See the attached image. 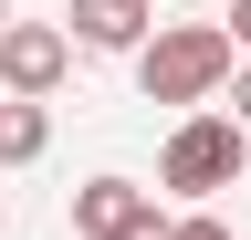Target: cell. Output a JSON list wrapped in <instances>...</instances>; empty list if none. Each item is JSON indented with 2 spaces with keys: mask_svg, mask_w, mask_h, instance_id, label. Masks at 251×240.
<instances>
[{
  "mask_svg": "<svg viewBox=\"0 0 251 240\" xmlns=\"http://www.w3.org/2000/svg\"><path fill=\"white\" fill-rule=\"evenodd\" d=\"M42 146H52V115L11 94V105H0V167H31V157H42Z\"/></svg>",
  "mask_w": 251,
  "mask_h": 240,
  "instance_id": "6",
  "label": "cell"
},
{
  "mask_svg": "<svg viewBox=\"0 0 251 240\" xmlns=\"http://www.w3.org/2000/svg\"><path fill=\"white\" fill-rule=\"evenodd\" d=\"M147 11H157V0H147Z\"/></svg>",
  "mask_w": 251,
  "mask_h": 240,
  "instance_id": "12",
  "label": "cell"
},
{
  "mask_svg": "<svg viewBox=\"0 0 251 240\" xmlns=\"http://www.w3.org/2000/svg\"><path fill=\"white\" fill-rule=\"evenodd\" d=\"M241 157H251V136L230 126V115H178V136L157 146V188L168 198H209V188H241Z\"/></svg>",
  "mask_w": 251,
  "mask_h": 240,
  "instance_id": "2",
  "label": "cell"
},
{
  "mask_svg": "<svg viewBox=\"0 0 251 240\" xmlns=\"http://www.w3.org/2000/svg\"><path fill=\"white\" fill-rule=\"evenodd\" d=\"M220 42H230L241 63H251V0H230V21H220Z\"/></svg>",
  "mask_w": 251,
  "mask_h": 240,
  "instance_id": "7",
  "label": "cell"
},
{
  "mask_svg": "<svg viewBox=\"0 0 251 240\" xmlns=\"http://www.w3.org/2000/svg\"><path fill=\"white\" fill-rule=\"evenodd\" d=\"M168 240H230V230H220L209 209H188V219H168Z\"/></svg>",
  "mask_w": 251,
  "mask_h": 240,
  "instance_id": "8",
  "label": "cell"
},
{
  "mask_svg": "<svg viewBox=\"0 0 251 240\" xmlns=\"http://www.w3.org/2000/svg\"><path fill=\"white\" fill-rule=\"evenodd\" d=\"M63 21H74L63 42H84V52H136V42L157 32V11H147V0H74Z\"/></svg>",
  "mask_w": 251,
  "mask_h": 240,
  "instance_id": "5",
  "label": "cell"
},
{
  "mask_svg": "<svg viewBox=\"0 0 251 240\" xmlns=\"http://www.w3.org/2000/svg\"><path fill=\"white\" fill-rule=\"evenodd\" d=\"M63 73H74V42H63V21H11V32H0V84H11L21 105H42Z\"/></svg>",
  "mask_w": 251,
  "mask_h": 240,
  "instance_id": "4",
  "label": "cell"
},
{
  "mask_svg": "<svg viewBox=\"0 0 251 240\" xmlns=\"http://www.w3.org/2000/svg\"><path fill=\"white\" fill-rule=\"evenodd\" d=\"M0 32H11V0H0Z\"/></svg>",
  "mask_w": 251,
  "mask_h": 240,
  "instance_id": "10",
  "label": "cell"
},
{
  "mask_svg": "<svg viewBox=\"0 0 251 240\" xmlns=\"http://www.w3.org/2000/svg\"><path fill=\"white\" fill-rule=\"evenodd\" d=\"M74 230L84 240H168L157 188H136V177H84L74 188Z\"/></svg>",
  "mask_w": 251,
  "mask_h": 240,
  "instance_id": "3",
  "label": "cell"
},
{
  "mask_svg": "<svg viewBox=\"0 0 251 240\" xmlns=\"http://www.w3.org/2000/svg\"><path fill=\"white\" fill-rule=\"evenodd\" d=\"M0 230H11V219H0Z\"/></svg>",
  "mask_w": 251,
  "mask_h": 240,
  "instance_id": "11",
  "label": "cell"
},
{
  "mask_svg": "<svg viewBox=\"0 0 251 240\" xmlns=\"http://www.w3.org/2000/svg\"><path fill=\"white\" fill-rule=\"evenodd\" d=\"M220 94H230V105H241V115H230V126L251 136V63H230V84H220Z\"/></svg>",
  "mask_w": 251,
  "mask_h": 240,
  "instance_id": "9",
  "label": "cell"
},
{
  "mask_svg": "<svg viewBox=\"0 0 251 240\" xmlns=\"http://www.w3.org/2000/svg\"><path fill=\"white\" fill-rule=\"evenodd\" d=\"M241 52L220 42V21H157V32L136 42V84H147V105H178V115H199L220 84H230Z\"/></svg>",
  "mask_w": 251,
  "mask_h": 240,
  "instance_id": "1",
  "label": "cell"
}]
</instances>
